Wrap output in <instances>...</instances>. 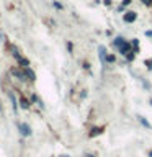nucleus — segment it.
<instances>
[{
  "mask_svg": "<svg viewBox=\"0 0 152 157\" xmlns=\"http://www.w3.org/2000/svg\"><path fill=\"white\" fill-rule=\"evenodd\" d=\"M10 72H11V75H15V77H17V79H20V80H28V79H26L25 70H21L20 67H13V69H11Z\"/></svg>",
  "mask_w": 152,
  "mask_h": 157,
  "instance_id": "obj_1",
  "label": "nucleus"
},
{
  "mask_svg": "<svg viewBox=\"0 0 152 157\" xmlns=\"http://www.w3.org/2000/svg\"><path fill=\"white\" fill-rule=\"evenodd\" d=\"M20 132H21V136H25V138H30L31 136V128H30V124H26V123H20Z\"/></svg>",
  "mask_w": 152,
  "mask_h": 157,
  "instance_id": "obj_2",
  "label": "nucleus"
},
{
  "mask_svg": "<svg viewBox=\"0 0 152 157\" xmlns=\"http://www.w3.org/2000/svg\"><path fill=\"white\" fill-rule=\"evenodd\" d=\"M136 18H137L136 11H126L125 17H123V20H125L126 23H133V21H136Z\"/></svg>",
  "mask_w": 152,
  "mask_h": 157,
  "instance_id": "obj_3",
  "label": "nucleus"
},
{
  "mask_svg": "<svg viewBox=\"0 0 152 157\" xmlns=\"http://www.w3.org/2000/svg\"><path fill=\"white\" fill-rule=\"evenodd\" d=\"M119 52H121L123 56H126V54H129V52H133V51H131V44L128 43V41H125V44L119 47Z\"/></svg>",
  "mask_w": 152,
  "mask_h": 157,
  "instance_id": "obj_4",
  "label": "nucleus"
},
{
  "mask_svg": "<svg viewBox=\"0 0 152 157\" xmlns=\"http://www.w3.org/2000/svg\"><path fill=\"white\" fill-rule=\"evenodd\" d=\"M23 70H25V74H26V79L31 80V82H34V80H36V74H34V72L31 70L30 67H23Z\"/></svg>",
  "mask_w": 152,
  "mask_h": 157,
  "instance_id": "obj_5",
  "label": "nucleus"
},
{
  "mask_svg": "<svg viewBox=\"0 0 152 157\" xmlns=\"http://www.w3.org/2000/svg\"><path fill=\"white\" fill-rule=\"evenodd\" d=\"M98 56H100V61L102 62H106V49H105V46H100L98 47Z\"/></svg>",
  "mask_w": 152,
  "mask_h": 157,
  "instance_id": "obj_6",
  "label": "nucleus"
},
{
  "mask_svg": "<svg viewBox=\"0 0 152 157\" xmlns=\"http://www.w3.org/2000/svg\"><path fill=\"white\" fill-rule=\"evenodd\" d=\"M20 105H21V108L23 110H28V108H30V102H28V100L25 98V96H20V102H18Z\"/></svg>",
  "mask_w": 152,
  "mask_h": 157,
  "instance_id": "obj_7",
  "label": "nucleus"
},
{
  "mask_svg": "<svg viewBox=\"0 0 152 157\" xmlns=\"http://www.w3.org/2000/svg\"><path fill=\"white\" fill-rule=\"evenodd\" d=\"M102 132H103V128H93V129L89 132V136H90V138H95V136L102 134Z\"/></svg>",
  "mask_w": 152,
  "mask_h": 157,
  "instance_id": "obj_8",
  "label": "nucleus"
},
{
  "mask_svg": "<svg viewBox=\"0 0 152 157\" xmlns=\"http://www.w3.org/2000/svg\"><path fill=\"white\" fill-rule=\"evenodd\" d=\"M125 41H126V39H123V38H116V39H113V46L119 49V47H121L123 44H125Z\"/></svg>",
  "mask_w": 152,
  "mask_h": 157,
  "instance_id": "obj_9",
  "label": "nucleus"
},
{
  "mask_svg": "<svg viewBox=\"0 0 152 157\" xmlns=\"http://www.w3.org/2000/svg\"><path fill=\"white\" fill-rule=\"evenodd\" d=\"M18 64H20L21 67H30V61H28L26 57H23V56L18 59Z\"/></svg>",
  "mask_w": 152,
  "mask_h": 157,
  "instance_id": "obj_10",
  "label": "nucleus"
},
{
  "mask_svg": "<svg viewBox=\"0 0 152 157\" xmlns=\"http://www.w3.org/2000/svg\"><path fill=\"white\" fill-rule=\"evenodd\" d=\"M10 100H11V106H13V111L17 113V111H18V103H17V100H15V95H13V93H10Z\"/></svg>",
  "mask_w": 152,
  "mask_h": 157,
  "instance_id": "obj_11",
  "label": "nucleus"
},
{
  "mask_svg": "<svg viewBox=\"0 0 152 157\" xmlns=\"http://www.w3.org/2000/svg\"><path fill=\"white\" fill-rule=\"evenodd\" d=\"M131 46H133V52H137V49H139V41H137V39H133Z\"/></svg>",
  "mask_w": 152,
  "mask_h": 157,
  "instance_id": "obj_12",
  "label": "nucleus"
},
{
  "mask_svg": "<svg viewBox=\"0 0 152 157\" xmlns=\"http://www.w3.org/2000/svg\"><path fill=\"white\" fill-rule=\"evenodd\" d=\"M139 121H141V123H142V124H144V126H146V128H150V124H149V121H147L146 118H142V116H139Z\"/></svg>",
  "mask_w": 152,
  "mask_h": 157,
  "instance_id": "obj_13",
  "label": "nucleus"
},
{
  "mask_svg": "<svg viewBox=\"0 0 152 157\" xmlns=\"http://www.w3.org/2000/svg\"><path fill=\"white\" fill-rule=\"evenodd\" d=\"M106 62H115V56L113 54H108L106 56Z\"/></svg>",
  "mask_w": 152,
  "mask_h": 157,
  "instance_id": "obj_14",
  "label": "nucleus"
},
{
  "mask_svg": "<svg viewBox=\"0 0 152 157\" xmlns=\"http://www.w3.org/2000/svg\"><path fill=\"white\" fill-rule=\"evenodd\" d=\"M126 57H128V61H133V59H134V52H129V54H126Z\"/></svg>",
  "mask_w": 152,
  "mask_h": 157,
  "instance_id": "obj_15",
  "label": "nucleus"
},
{
  "mask_svg": "<svg viewBox=\"0 0 152 157\" xmlns=\"http://www.w3.org/2000/svg\"><path fill=\"white\" fill-rule=\"evenodd\" d=\"M142 3H144V5H147V7H149V5H152V0H142Z\"/></svg>",
  "mask_w": 152,
  "mask_h": 157,
  "instance_id": "obj_16",
  "label": "nucleus"
},
{
  "mask_svg": "<svg viewBox=\"0 0 152 157\" xmlns=\"http://www.w3.org/2000/svg\"><path fill=\"white\" fill-rule=\"evenodd\" d=\"M146 64H147V67H149V69H152V61H146Z\"/></svg>",
  "mask_w": 152,
  "mask_h": 157,
  "instance_id": "obj_17",
  "label": "nucleus"
},
{
  "mask_svg": "<svg viewBox=\"0 0 152 157\" xmlns=\"http://www.w3.org/2000/svg\"><path fill=\"white\" fill-rule=\"evenodd\" d=\"M131 3V0H123V5H129Z\"/></svg>",
  "mask_w": 152,
  "mask_h": 157,
  "instance_id": "obj_18",
  "label": "nucleus"
},
{
  "mask_svg": "<svg viewBox=\"0 0 152 157\" xmlns=\"http://www.w3.org/2000/svg\"><path fill=\"white\" fill-rule=\"evenodd\" d=\"M146 36H152V31H146Z\"/></svg>",
  "mask_w": 152,
  "mask_h": 157,
  "instance_id": "obj_19",
  "label": "nucleus"
},
{
  "mask_svg": "<svg viewBox=\"0 0 152 157\" xmlns=\"http://www.w3.org/2000/svg\"><path fill=\"white\" fill-rule=\"evenodd\" d=\"M85 157H95V155H92V154H87Z\"/></svg>",
  "mask_w": 152,
  "mask_h": 157,
  "instance_id": "obj_20",
  "label": "nucleus"
},
{
  "mask_svg": "<svg viewBox=\"0 0 152 157\" xmlns=\"http://www.w3.org/2000/svg\"><path fill=\"white\" fill-rule=\"evenodd\" d=\"M149 155H150V157H152V151H150V152H149Z\"/></svg>",
  "mask_w": 152,
  "mask_h": 157,
  "instance_id": "obj_21",
  "label": "nucleus"
},
{
  "mask_svg": "<svg viewBox=\"0 0 152 157\" xmlns=\"http://www.w3.org/2000/svg\"><path fill=\"white\" fill-rule=\"evenodd\" d=\"M61 157H67V155H61Z\"/></svg>",
  "mask_w": 152,
  "mask_h": 157,
  "instance_id": "obj_22",
  "label": "nucleus"
},
{
  "mask_svg": "<svg viewBox=\"0 0 152 157\" xmlns=\"http://www.w3.org/2000/svg\"><path fill=\"white\" fill-rule=\"evenodd\" d=\"M0 111H2V106H0Z\"/></svg>",
  "mask_w": 152,
  "mask_h": 157,
  "instance_id": "obj_23",
  "label": "nucleus"
},
{
  "mask_svg": "<svg viewBox=\"0 0 152 157\" xmlns=\"http://www.w3.org/2000/svg\"><path fill=\"white\" fill-rule=\"evenodd\" d=\"M150 105H152V100H150Z\"/></svg>",
  "mask_w": 152,
  "mask_h": 157,
  "instance_id": "obj_24",
  "label": "nucleus"
}]
</instances>
